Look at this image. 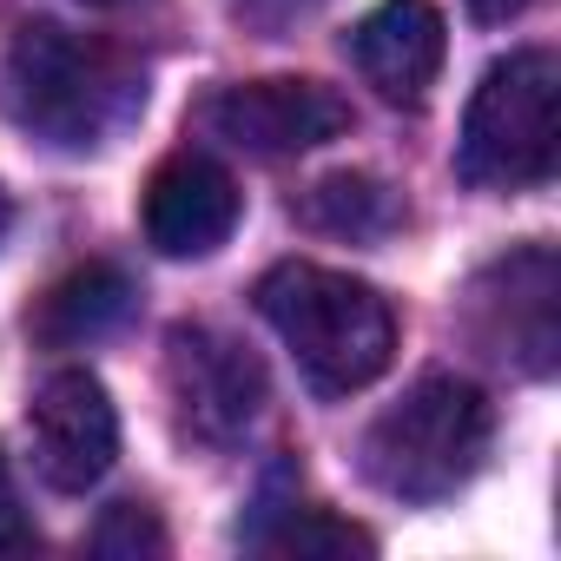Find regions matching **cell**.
I'll use <instances>...</instances> for the list:
<instances>
[{"instance_id": "obj_1", "label": "cell", "mask_w": 561, "mask_h": 561, "mask_svg": "<svg viewBox=\"0 0 561 561\" xmlns=\"http://www.w3.org/2000/svg\"><path fill=\"white\" fill-rule=\"evenodd\" d=\"M8 106L34 139L60 152H100L139 119L146 73L106 41H87L60 21H34L8 54Z\"/></svg>"}, {"instance_id": "obj_2", "label": "cell", "mask_w": 561, "mask_h": 561, "mask_svg": "<svg viewBox=\"0 0 561 561\" xmlns=\"http://www.w3.org/2000/svg\"><path fill=\"white\" fill-rule=\"evenodd\" d=\"M257 311L264 324L285 337V351L298 357L305 383L318 397H351L364 383H377L397 357V318L390 305L357 285L344 271L324 264H277L257 277Z\"/></svg>"}, {"instance_id": "obj_3", "label": "cell", "mask_w": 561, "mask_h": 561, "mask_svg": "<svg viewBox=\"0 0 561 561\" xmlns=\"http://www.w3.org/2000/svg\"><path fill=\"white\" fill-rule=\"evenodd\" d=\"M489 430V397L476 383L423 377L364 430V476L397 502H443L482 469Z\"/></svg>"}, {"instance_id": "obj_4", "label": "cell", "mask_w": 561, "mask_h": 561, "mask_svg": "<svg viewBox=\"0 0 561 561\" xmlns=\"http://www.w3.org/2000/svg\"><path fill=\"white\" fill-rule=\"evenodd\" d=\"M554 93H561V67L548 47H522V54L495 60L462 113L456 172L469 185H489V192L541 185L554 172V139H561Z\"/></svg>"}, {"instance_id": "obj_5", "label": "cell", "mask_w": 561, "mask_h": 561, "mask_svg": "<svg viewBox=\"0 0 561 561\" xmlns=\"http://www.w3.org/2000/svg\"><path fill=\"white\" fill-rule=\"evenodd\" d=\"M165 390L179 430L205 449H225L264 410V364L211 324H179L165 337Z\"/></svg>"}, {"instance_id": "obj_6", "label": "cell", "mask_w": 561, "mask_h": 561, "mask_svg": "<svg viewBox=\"0 0 561 561\" xmlns=\"http://www.w3.org/2000/svg\"><path fill=\"white\" fill-rule=\"evenodd\" d=\"M205 133L257 159H291L351 133V100L324 80H238L205 100Z\"/></svg>"}, {"instance_id": "obj_7", "label": "cell", "mask_w": 561, "mask_h": 561, "mask_svg": "<svg viewBox=\"0 0 561 561\" xmlns=\"http://www.w3.org/2000/svg\"><path fill=\"white\" fill-rule=\"evenodd\" d=\"M554 305H561V271H554V251L548 244L508 251L502 264H489L476 277V291H469L476 337L495 357H508L515 370H528V377H548L554 370V351H561Z\"/></svg>"}, {"instance_id": "obj_8", "label": "cell", "mask_w": 561, "mask_h": 561, "mask_svg": "<svg viewBox=\"0 0 561 561\" xmlns=\"http://www.w3.org/2000/svg\"><path fill=\"white\" fill-rule=\"evenodd\" d=\"M34 469L60 495H87L119 456V410L93 370H54L27 410Z\"/></svg>"}, {"instance_id": "obj_9", "label": "cell", "mask_w": 561, "mask_h": 561, "mask_svg": "<svg viewBox=\"0 0 561 561\" xmlns=\"http://www.w3.org/2000/svg\"><path fill=\"white\" fill-rule=\"evenodd\" d=\"M238 231V185L205 152H172L146 185V244L159 257H211Z\"/></svg>"}, {"instance_id": "obj_10", "label": "cell", "mask_w": 561, "mask_h": 561, "mask_svg": "<svg viewBox=\"0 0 561 561\" xmlns=\"http://www.w3.org/2000/svg\"><path fill=\"white\" fill-rule=\"evenodd\" d=\"M443 54H449V34H443V14L430 8V0H383V8H370L357 21V34H351L357 73L390 106H416L436 87Z\"/></svg>"}, {"instance_id": "obj_11", "label": "cell", "mask_w": 561, "mask_h": 561, "mask_svg": "<svg viewBox=\"0 0 561 561\" xmlns=\"http://www.w3.org/2000/svg\"><path fill=\"white\" fill-rule=\"evenodd\" d=\"M133 305H139V291H133V277H126L119 264H80V271H67L60 285L41 298L34 337L54 344V351L100 344V337H113V331L133 318Z\"/></svg>"}, {"instance_id": "obj_12", "label": "cell", "mask_w": 561, "mask_h": 561, "mask_svg": "<svg viewBox=\"0 0 561 561\" xmlns=\"http://www.w3.org/2000/svg\"><path fill=\"white\" fill-rule=\"evenodd\" d=\"M298 218H305L311 231H324V238H383V231H397L403 205H397V192H390L383 179H370V172H331V179H318V185L298 198Z\"/></svg>"}, {"instance_id": "obj_13", "label": "cell", "mask_w": 561, "mask_h": 561, "mask_svg": "<svg viewBox=\"0 0 561 561\" xmlns=\"http://www.w3.org/2000/svg\"><path fill=\"white\" fill-rule=\"evenodd\" d=\"M277 515H285L277 528H251L244 541L264 548V554H370L377 548L364 528H351L324 508H277Z\"/></svg>"}, {"instance_id": "obj_14", "label": "cell", "mask_w": 561, "mask_h": 561, "mask_svg": "<svg viewBox=\"0 0 561 561\" xmlns=\"http://www.w3.org/2000/svg\"><path fill=\"white\" fill-rule=\"evenodd\" d=\"M93 554H113V561L165 554V528L152 522V508H139V502H119V508H106V522L93 528Z\"/></svg>"}, {"instance_id": "obj_15", "label": "cell", "mask_w": 561, "mask_h": 561, "mask_svg": "<svg viewBox=\"0 0 561 561\" xmlns=\"http://www.w3.org/2000/svg\"><path fill=\"white\" fill-rule=\"evenodd\" d=\"M14 548H34V522H27V508H21L14 469L0 462V554H14Z\"/></svg>"}, {"instance_id": "obj_16", "label": "cell", "mask_w": 561, "mask_h": 561, "mask_svg": "<svg viewBox=\"0 0 561 561\" xmlns=\"http://www.w3.org/2000/svg\"><path fill=\"white\" fill-rule=\"evenodd\" d=\"M469 14H476L482 27H502V21H515V14H528V0H469Z\"/></svg>"}, {"instance_id": "obj_17", "label": "cell", "mask_w": 561, "mask_h": 561, "mask_svg": "<svg viewBox=\"0 0 561 561\" xmlns=\"http://www.w3.org/2000/svg\"><path fill=\"white\" fill-rule=\"evenodd\" d=\"M8 218H14V211H8V192H0V238H8Z\"/></svg>"}, {"instance_id": "obj_18", "label": "cell", "mask_w": 561, "mask_h": 561, "mask_svg": "<svg viewBox=\"0 0 561 561\" xmlns=\"http://www.w3.org/2000/svg\"><path fill=\"white\" fill-rule=\"evenodd\" d=\"M93 8H113V0H93Z\"/></svg>"}]
</instances>
